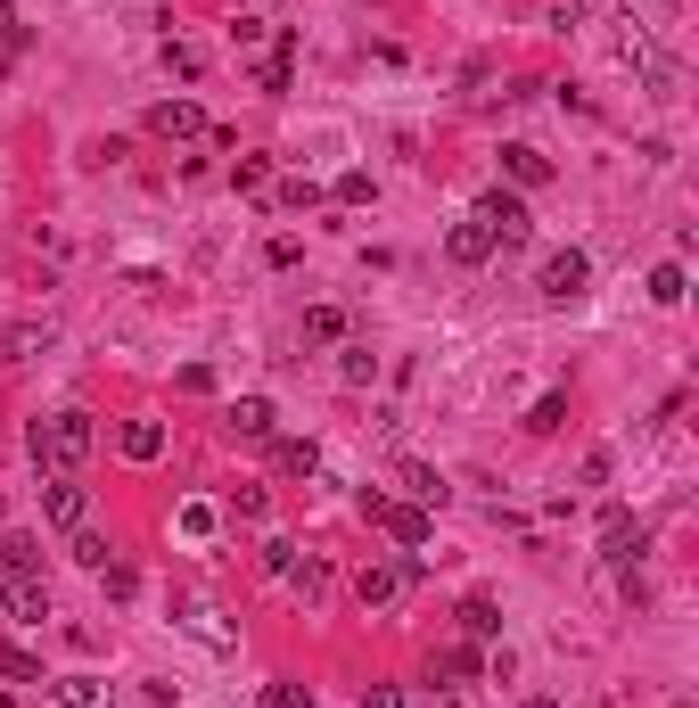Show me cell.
I'll return each instance as SVG.
<instances>
[{
    "instance_id": "36",
    "label": "cell",
    "mask_w": 699,
    "mask_h": 708,
    "mask_svg": "<svg viewBox=\"0 0 699 708\" xmlns=\"http://www.w3.org/2000/svg\"><path fill=\"white\" fill-rule=\"evenodd\" d=\"M264 708H313L305 684H264Z\"/></svg>"
},
{
    "instance_id": "41",
    "label": "cell",
    "mask_w": 699,
    "mask_h": 708,
    "mask_svg": "<svg viewBox=\"0 0 699 708\" xmlns=\"http://www.w3.org/2000/svg\"><path fill=\"white\" fill-rule=\"evenodd\" d=\"M363 708H412V700H404V684H371Z\"/></svg>"
},
{
    "instance_id": "7",
    "label": "cell",
    "mask_w": 699,
    "mask_h": 708,
    "mask_svg": "<svg viewBox=\"0 0 699 708\" xmlns=\"http://www.w3.org/2000/svg\"><path fill=\"white\" fill-rule=\"evenodd\" d=\"M41 519L75 535L82 519H91V486H75V478H50V486H41Z\"/></svg>"
},
{
    "instance_id": "21",
    "label": "cell",
    "mask_w": 699,
    "mask_h": 708,
    "mask_svg": "<svg viewBox=\"0 0 699 708\" xmlns=\"http://www.w3.org/2000/svg\"><path fill=\"white\" fill-rule=\"evenodd\" d=\"M41 569V544L33 535H9V544H0V577H33Z\"/></svg>"
},
{
    "instance_id": "22",
    "label": "cell",
    "mask_w": 699,
    "mask_h": 708,
    "mask_svg": "<svg viewBox=\"0 0 699 708\" xmlns=\"http://www.w3.org/2000/svg\"><path fill=\"white\" fill-rule=\"evenodd\" d=\"M337 380H346V387H371L378 380V354L371 346H346V354H337Z\"/></svg>"
},
{
    "instance_id": "16",
    "label": "cell",
    "mask_w": 699,
    "mask_h": 708,
    "mask_svg": "<svg viewBox=\"0 0 699 708\" xmlns=\"http://www.w3.org/2000/svg\"><path fill=\"white\" fill-rule=\"evenodd\" d=\"M9 610L26 618V627H41V618H50V593H41V577H9Z\"/></svg>"
},
{
    "instance_id": "3",
    "label": "cell",
    "mask_w": 699,
    "mask_h": 708,
    "mask_svg": "<svg viewBox=\"0 0 699 708\" xmlns=\"http://www.w3.org/2000/svg\"><path fill=\"white\" fill-rule=\"evenodd\" d=\"M363 519H371L378 535H395L404 552H420V544L436 535V511H420V503H387L378 486H363Z\"/></svg>"
},
{
    "instance_id": "42",
    "label": "cell",
    "mask_w": 699,
    "mask_h": 708,
    "mask_svg": "<svg viewBox=\"0 0 699 708\" xmlns=\"http://www.w3.org/2000/svg\"><path fill=\"white\" fill-rule=\"evenodd\" d=\"M519 708H560V700H543V692H535V700H519Z\"/></svg>"
},
{
    "instance_id": "13",
    "label": "cell",
    "mask_w": 699,
    "mask_h": 708,
    "mask_svg": "<svg viewBox=\"0 0 699 708\" xmlns=\"http://www.w3.org/2000/svg\"><path fill=\"white\" fill-rule=\"evenodd\" d=\"M116 453H124V462H157V453H165V429L157 421H124L116 429Z\"/></svg>"
},
{
    "instance_id": "30",
    "label": "cell",
    "mask_w": 699,
    "mask_h": 708,
    "mask_svg": "<svg viewBox=\"0 0 699 708\" xmlns=\"http://www.w3.org/2000/svg\"><path fill=\"white\" fill-rule=\"evenodd\" d=\"M650 305H683V264H659V273H650Z\"/></svg>"
},
{
    "instance_id": "24",
    "label": "cell",
    "mask_w": 699,
    "mask_h": 708,
    "mask_svg": "<svg viewBox=\"0 0 699 708\" xmlns=\"http://www.w3.org/2000/svg\"><path fill=\"white\" fill-rule=\"evenodd\" d=\"M33 346H50V322H9L0 330V354H33Z\"/></svg>"
},
{
    "instance_id": "28",
    "label": "cell",
    "mask_w": 699,
    "mask_h": 708,
    "mask_svg": "<svg viewBox=\"0 0 699 708\" xmlns=\"http://www.w3.org/2000/svg\"><path fill=\"white\" fill-rule=\"evenodd\" d=\"M288 50H296V33H280V50H272L264 67H256V82H264V91H288Z\"/></svg>"
},
{
    "instance_id": "33",
    "label": "cell",
    "mask_w": 699,
    "mask_h": 708,
    "mask_svg": "<svg viewBox=\"0 0 699 708\" xmlns=\"http://www.w3.org/2000/svg\"><path fill=\"white\" fill-rule=\"evenodd\" d=\"M230 181H239V190H264V181H272V157H239V165H230Z\"/></svg>"
},
{
    "instance_id": "19",
    "label": "cell",
    "mask_w": 699,
    "mask_h": 708,
    "mask_svg": "<svg viewBox=\"0 0 699 708\" xmlns=\"http://www.w3.org/2000/svg\"><path fill=\"white\" fill-rule=\"evenodd\" d=\"M26 41H33V26L9 9V0H0V67H17V58H26Z\"/></svg>"
},
{
    "instance_id": "43",
    "label": "cell",
    "mask_w": 699,
    "mask_h": 708,
    "mask_svg": "<svg viewBox=\"0 0 699 708\" xmlns=\"http://www.w3.org/2000/svg\"><path fill=\"white\" fill-rule=\"evenodd\" d=\"M0 610H9V577H0Z\"/></svg>"
},
{
    "instance_id": "37",
    "label": "cell",
    "mask_w": 699,
    "mask_h": 708,
    "mask_svg": "<svg viewBox=\"0 0 699 708\" xmlns=\"http://www.w3.org/2000/svg\"><path fill=\"white\" fill-rule=\"evenodd\" d=\"M99 577H108V601H132V593H140V577L124 569V560H108V569H99Z\"/></svg>"
},
{
    "instance_id": "11",
    "label": "cell",
    "mask_w": 699,
    "mask_h": 708,
    "mask_svg": "<svg viewBox=\"0 0 699 708\" xmlns=\"http://www.w3.org/2000/svg\"><path fill=\"white\" fill-rule=\"evenodd\" d=\"M444 256L461 264V273H478L485 256H494V232H485V223L470 215V223H453V232H444Z\"/></svg>"
},
{
    "instance_id": "12",
    "label": "cell",
    "mask_w": 699,
    "mask_h": 708,
    "mask_svg": "<svg viewBox=\"0 0 699 708\" xmlns=\"http://www.w3.org/2000/svg\"><path fill=\"white\" fill-rule=\"evenodd\" d=\"M223 421H230V436H256V445H264V436H272V421H280V412H272V395H239V404H230Z\"/></svg>"
},
{
    "instance_id": "40",
    "label": "cell",
    "mask_w": 699,
    "mask_h": 708,
    "mask_svg": "<svg viewBox=\"0 0 699 708\" xmlns=\"http://www.w3.org/2000/svg\"><path fill=\"white\" fill-rule=\"evenodd\" d=\"M584 17H592V0H552V26H560V33L584 26Z\"/></svg>"
},
{
    "instance_id": "5",
    "label": "cell",
    "mask_w": 699,
    "mask_h": 708,
    "mask_svg": "<svg viewBox=\"0 0 699 708\" xmlns=\"http://www.w3.org/2000/svg\"><path fill=\"white\" fill-rule=\"evenodd\" d=\"M535 288H543V297H552V305H577L584 288H592V256H584V247H560V256H543Z\"/></svg>"
},
{
    "instance_id": "27",
    "label": "cell",
    "mask_w": 699,
    "mask_h": 708,
    "mask_svg": "<svg viewBox=\"0 0 699 708\" xmlns=\"http://www.w3.org/2000/svg\"><path fill=\"white\" fill-rule=\"evenodd\" d=\"M58 700H67V708H108V684H91V676H67V684H58Z\"/></svg>"
},
{
    "instance_id": "14",
    "label": "cell",
    "mask_w": 699,
    "mask_h": 708,
    "mask_svg": "<svg viewBox=\"0 0 699 708\" xmlns=\"http://www.w3.org/2000/svg\"><path fill=\"white\" fill-rule=\"evenodd\" d=\"M429 676H436V684H470V676H485L478 642H453V651H436V659H429Z\"/></svg>"
},
{
    "instance_id": "34",
    "label": "cell",
    "mask_w": 699,
    "mask_h": 708,
    "mask_svg": "<svg viewBox=\"0 0 699 708\" xmlns=\"http://www.w3.org/2000/svg\"><path fill=\"white\" fill-rule=\"evenodd\" d=\"M371 190H378L371 174H337V206H371Z\"/></svg>"
},
{
    "instance_id": "31",
    "label": "cell",
    "mask_w": 699,
    "mask_h": 708,
    "mask_svg": "<svg viewBox=\"0 0 699 708\" xmlns=\"http://www.w3.org/2000/svg\"><path fill=\"white\" fill-rule=\"evenodd\" d=\"M264 511H272V494H264V486H239V494H230V519H239V528H256Z\"/></svg>"
},
{
    "instance_id": "18",
    "label": "cell",
    "mask_w": 699,
    "mask_h": 708,
    "mask_svg": "<svg viewBox=\"0 0 699 708\" xmlns=\"http://www.w3.org/2000/svg\"><path fill=\"white\" fill-rule=\"evenodd\" d=\"M404 486H412V503H420V511H444V503H453V486H444L436 470H420V462H404Z\"/></svg>"
},
{
    "instance_id": "32",
    "label": "cell",
    "mask_w": 699,
    "mask_h": 708,
    "mask_svg": "<svg viewBox=\"0 0 699 708\" xmlns=\"http://www.w3.org/2000/svg\"><path fill=\"white\" fill-rule=\"evenodd\" d=\"M280 206H288V215H305V206H322V181H305V174H296V181H280Z\"/></svg>"
},
{
    "instance_id": "25",
    "label": "cell",
    "mask_w": 699,
    "mask_h": 708,
    "mask_svg": "<svg viewBox=\"0 0 699 708\" xmlns=\"http://www.w3.org/2000/svg\"><path fill=\"white\" fill-rule=\"evenodd\" d=\"M560 421H568V395H560V387H552V395H535V412H526V429H535V436H552Z\"/></svg>"
},
{
    "instance_id": "8",
    "label": "cell",
    "mask_w": 699,
    "mask_h": 708,
    "mask_svg": "<svg viewBox=\"0 0 699 708\" xmlns=\"http://www.w3.org/2000/svg\"><path fill=\"white\" fill-rule=\"evenodd\" d=\"M198 132H206L198 99H157L148 108V140H198Z\"/></svg>"
},
{
    "instance_id": "29",
    "label": "cell",
    "mask_w": 699,
    "mask_h": 708,
    "mask_svg": "<svg viewBox=\"0 0 699 708\" xmlns=\"http://www.w3.org/2000/svg\"><path fill=\"white\" fill-rule=\"evenodd\" d=\"M108 535H99V528H75V560H82V569H108Z\"/></svg>"
},
{
    "instance_id": "6",
    "label": "cell",
    "mask_w": 699,
    "mask_h": 708,
    "mask_svg": "<svg viewBox=\"0 0 699 708\" xmlns=\"http://www.w3.org/2000/svg\"><path fill=\"white\" fill-rule=\"evenodd\" d=\"M650 552V528L633 511H601V560L609 569H633V560Z\"/></svg>"
},
{
    "instance_id": "35",
    "label": "cell",
    "mask_w": 699,
    "mask_h": 708,
    "mask_svg": "<svg viewBox=\"0 0 699 708\" xmlns=\"http://www.w3.org/2000/svg\"><path fill=\"white\" fill-rule=\"evenodd\" d=\"M296 569V544H288V535H272V544H264V577H288Z\"/></svg>"
},
{
    "instance_id": "38",
    "label": "cell",
    "mask_w": 699,
    "mask_h": 708,
    "mask_svg": "<svg viewBox=\"0 0 699 708\" xmlns=\"http://www.w3.org/2000/svg\"><path fill=\"white\" fill-rule=\"evenodd\" d=\"M181 535H198V544H206V535H215V511H206V503H181Z\"/></svg>"
},
{
    "instance_id": "17",
    "label": "cell",
    "mask_w": 699,
    "mask_h": 708,
    "mask_svg": "<svg viewBox=\"0 0 699 708\" xmlns=\"http://www.w3.org/2000/svg\"><path fill=\"white\" fill-rule=\"evenodd\" d=\"M461 635H470V642H494L502 635V610L485 593H470V601H461Z\"/></svg>"
},
{
    "instance_id": "20",
    "label": "cell",
    "mask_w": 699,
    "mask_h": 708,
    "mask_svg": "<svg viewBox=\"0 0 699 708\" xmlns=\"http://www.w3.org/2000/svg\"><path fill=\"white\" fill-rule=\"evenodd\" d=\"M165 75L198 82V75H206V50H198V41H174V33H165Z\"/></svg>"
},
{
    "instance_id": "15",
    "label": "cell",
    "mask_w": 699,
    "mask_h": 708,
    "mask_svg": "<svg viewBox=\"0 0 699 708\" xmlns=\"http://www.w3.org/2000/svg\"><path fill=\"white\" fill-rule=\"evenodd\" d=\"M288 586H296V593H305V601H329V586H337V577H329V560H322V552H296V569H288Z\"/></svg>"
},
{
    "instance_id": "39",
    "label": "cell",
    "mask_w": 699,
    "mask_h": 708,
    "mask_svg": "<svg viewBox=\"0 0 699 708\" xmlns=\"http://www.w3.org/2000/svg\"><path fill=\"white\" fill-rule=\"evenodd\" d=\"M264 256H272V273H296V264H305V247H296V239H272Z\"/></svg>"
},
{
    "instance_id": "4",
    "label": "cell",
    "mask_w": 699,
    "mask_h": 708,
    "mask_svg": "<svg viewBox=\"0 0 699 708\" xmlns=\"http://www.w3.org/2000/svg\"><path fill=\"white\" fill-rule=\"evenodd\" d=\"M478 223H485V232H494V247H519L526 232H535V215H526V198H519V190H502V181H494V190L478 198Z\"/></svg>"
},
{
    "instance_id": "2",
    "label": "cell",
    "mask_w": 699,
    "mask_h": 708,
    "mask_svg": "<svg viewBox=\"0 0 699 708\" xmlns=\"http://www.w3.org/2000/svg\"><path fill=\"white\" fill-rule=\"evenodd\" d=\"M420 577H429V560H420V552H404V560H371V569L354 577V601H363V610H395V601H404Z\"/></svg>"
},
{
    "instance_id": "9",
    "label": "cell",
    "mask_w": 699,
    "mask_h": 708,
    "mask_svg": "<svg viewBox=\"0 0 699 708\" xmlns=\"http://www.w3.org/2000/svg\"><path fill=\"white\" fill-rule=\"evenodd\" d=\"M502 174H511V190H543V181H552V157H543L535 140H511V149H502Z\"/></svg>"
},
{
    "instance_id": "26",
    "label": "cell",
    "mask_w": 699,
    "mask_h": 708,
    "mask_svg": "<svg viewBox=\"0 0 699 708\" xmlns=\"http://www.w3.org/2000/svg\"><path fill=\"white\" fill-rule=\"evenodd\" d=\"M0 676H9V684H41V659L17 651V642H0Z\"/></svg>"
},
{
    "instance_id": "10",
    "label": "cell",
    "mask_w": 699,
    "mask_h": 708,
    "mask_svg": "<svg viewBox=\"0 0 699 708\" xmlns=\"http://www.w3.org/2000/svg\"><path fill=\"white\" fill-rule=\"evenodd\" d=\"M272 478H322V445L313 436H272Z\"/></svg>"
},
{
    "instance_id": "44",
    "label": "cell",
    "mask_w": 699,
    "mask_h": 708,
    "mask_svg": "<svg viewBox=\"0 0 699 708\" xmlns=\"http://www.w3.org/2000/svg\"><path fill=\"white\" fill-rule=\"evenodd\" d=\"M0 708H17V700H9V692H0Z\"/></svg>"
},
{
    "instance_id": "1",
    "label": "cell",
    "mask_w": 699,
    "mask_h": 708,
    "mask_svg": "<svg viewBox=\"0 0 699 708\" xmlns=\"http://www.w3.org/2000/svg\"><path fill=\"white\" fill-rule=\"evenodd\" d=\"M91 445H99V421H91V412H50V421L26 429L33 470H50V478H75L82 462H91Z\"/></svg>"
},
{
    "instance_id": "23",
    "label": "cell",
    "mask_w": 699,
    "mask_h": 708,
    "mask_svg": "<svg viewBox=\"0 0 699 708\" xmlns=\"http://www.w3.org/2000/svg\"><path fill=\"white\" fill-rule=\"evenodd\" d=\"M305 338L313 346H337V338H346V314H337V305H313V314H305Z\"/></svg>"
}]
</instances>
